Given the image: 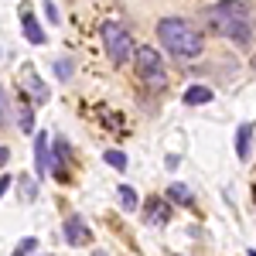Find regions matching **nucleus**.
<instances>
[{
    "label": "nucleus",
    "instance_id": "nucleus-1",
    "mask_svg": "<svg viewBox=\"0 0 256 256\" xmlns=\"http://www.w3.org/2000/svg\"><path fill=\"white\" fill-rule=\"evenodd\" d=\"M205 18L212 20L236 48H250V44H253V18H250V7H246L242 0L212 4V7L205 10Z\"/></svg>",
    "mask_w": 256,
    "mask_h": 256
},
{
    "label": "nucleus",
    "instance_id": "nucleus-2",
    "mask_svg": "<svg viewBox=\"0 0 256 256\" xmlns=\"http://www.w3.org/2000/svg\"><path fill=\"white\" fill-rule=\"evenodd\" d=\"M158 38L174 58H198L202 55V44H205L202 34L192 28V20H184V18L158 20Z\"/></svg>",
    "mask_w": 256,
    "mask_h": 256
},
{
    "label": "nucleus",
    "instance_id": "nucleus-3",
    "mask_svg": "<svg viewBox=\"0 0 256 256\" xmlns=\"http://www.w3.org/2000/svg\"><path fill=\"white\" fill-rule=\"evenodd\" d=\"M134 62H137V76L150 89H164L168 86V72H164V58H160L158 48H147V44H140L137 52H134Z\"/></svg>",
    "mask_w": 256,
    "mask_h": 256
},
{
    "label": "nucleus",
    "instance_id": "nucleus-4",
    "mask_svg": "<svg viewBox=\"0 0 256 256\" xmlns=\"http://www.w3.org/2000/svg\"><path fill=\"white\" fill-rule=\"evenodd\" d=\"M99 34H102L106 55L113 58V65H123V62L137 52V48H134V41H130V34H126V28H123V24H116V20H106V24L99 28Z\"/></svg>",
    "mask_w": 256,
    "mask_h": 256
},
{
    "label": "nucleus",
    "instance_id": "nucleus-5",
    "mask_svg": "<svg viewBox=\"0 0 256 256\" xmlns=\"http://www.w3.org/2000/svg\"><path fill=\"white\" fill-rule=\"evenodd\" d=\"M62 236H65L68 246H82V242H89L92 232H89V226H86V218H82V216H68V218H65V232H62Z\"/></svg>",
    "mask_w": 256,
    "mask_h": 256
},
{
    "label": "nucleus",
    "instance_id": "nucleus-6",
    "mask_svg": "<svg viewBox=\"0 0 256 256\" xmlns=\"http://www.w3.org/2000/svg\"><path fill=\"white\" fill-rule=\"evenodd\" d=\"M20 82H24V89H28V96L34 99V102H48V86L38 79V72L28 65V68H20Z\"/></svg>",
    "mask_w": 256,
    "mask_h": 256
},
{
    "label": "nucleus",
    "instance_id": "nucleus-7",
    "mask_svg": "<svg viewBox=\"0 0 256 256\" xmlns=\"http://www.w3.org/2000/svg\"><path fill=\"white\" fill-rule=\"evenodd\" d=\"M168 218H171V208H168L164 198H150L144 205V222L147 226H168Z\"/></svg>",
    "mask_w": 256,
    "mask_h": 256
},
{
    "label": "nucleus",
    "instance_id": "nucleus-8",
    "mask_svg": "<svg viewBox=\"0 0 256 256\" xmlns=\"http://www.w3.org/2000/svg\"><path fill=\"white\" fill-rule=\"evenodd\" d=\"M250 144H253V120L236 130V158L239 160H250Z\"/></svg>",
    "mask_w": 256,
    "mask_h": 256
},
{
    "label": "nucleus",
    "instance_id": "nucleus-9",
    "mask_svg": "<svg viewBox=\"0 0 256 256\" xmlns=\"http://www.w3.org/2000/svg\"><path fill=\"white\" fill-rule=\"evenodd\" d=\"M34 171H38V178H44V171H48V134L34 137Z\"/></svg>",
    "mask_w": 256,
    "mask_h": 256
},
{
    "label": "nucleus",
    "instance_id": "nucleus-10",
    "mask_svg": "<svg viewBox=\"0 0 256 256\" xmlns=\"http://www.w3.org/2000/svg\"><path fill=\"white\" fill-rule=\"evenodd\" d=\"M20 20H24V38L31 41V44H44V31H41L38 28V20H34V14H31V10H24V14H20Z\"/></svg>",
    "mask_w": 256,
    "mask_h": 256
},
{
    "label": "nucleus",
    "instance_id": "nucleus-11",
    "mask_svg": "<svg viewBox=\"0 0 256 256\" xmlns=\"http://www.w3.org/2000/svg\"><path fill=\"white\" fill-rule=\"evenodd\" d=\"M65 158H68V147H65L62 137H55V147H52V171H55V178H65Z\"/></svg>",
    "mask_w": 256,
    "mask_h": 256
},
{
    "label": "nucleus",
    "instance_id": "nucleus-12",
    "mask_svg": "<svg viewBox=\"0 0 256 256\" xmlns=\"http://www.w3.org/2000/svg\"><path fill=\"white\" fill-rule=\"evenodd\" d=\"M168 202H178V205H195V192H192L188 184L174 181V184H168Z\"/></svg>",
    "mask_w": 256,
    "mask_h": 256
},
{
    "label": "nucleus",
    "instance_id": "nucleus-13",
    "mask_svg": "<svg viewBox=\"0 0 256 256\" xmlns=\"http://www.w3.org/2000/svg\"><path fill=\"white\" fill-rule=\"evenodd\" d=\"M212 89L208 86H188V92H184V102L188 106H205V102H212Z\"/></svg>",
    "mask_w": 256,
    "mask_h": 256
},
{
    "label": "nucleus",
    "instance_id": "nucleus-14",
    "mask_svg": "<svg viewBox=\"0 0 256 256\" xmlns=\"http://www.w3.org/2000/svg\"><path fill=\"white\" fill-rule=\"evenodd\" d=\"M116 198H120V205H123V208H126V212H134V208H137V192H134V188H130V184H120V192H116Z\"/></svg>",
    "mask_w": 256,
    "mask_h": 256
},
{
    "label": "nucleus",
    "instance_id": "nucleus-15",
    "mask_svg": "<svg viewBox=\"0 0 256 256\" xmlns=\"http://www.w3.org/2000/svg\"><path fill=\"white\" fill-rule=\"evenodd\" d=\"M34 250H38V239H34V236H24L18 246H14V256H31Z\"/></svg>",
    "mask_w": 256,
    "mask_h": 256
},
{
    "label": "nucleus",
    "instance_id": "nucleus-16",
    "mask_svg": "<svg viewBox=\"0 0 256 256\" xmlns=\"http://www.w3.org/2000/svg\"><path fill=\"white\" fill-rule=\"evenodd\" d=\"M20 130H24V134H31V130H34V113H31V106H20Z\"/></svg>",
    "mask_w": 256,
    "mask_h": 256
},
{
    "label": "nucleus",
    "instance_id": "nucleus-17",
    "mask_svg": "<svg viewBox=\"0 0 256 256\" xmlns=\"http://www.w3.org/2000/svg\"><path fill=\"white\" fill-rule=\"evenodd\" d=\"M10 120H14V113H10V99H7L4 86H0V123H10Z\"/></svg>",
    "mask_w": 256,
    "mask_h": 256
},
{
    "label": "nucleus",
    "instance_id": "nucleus-18",
    "mask_svg": "<svg viewBox=\"0 0 256 256\" xmlns=\"http://www.w3.org/2000/svg\"><path fill=\"white\" fill-rule=\"evenodd\" d=\"M55 76H58V79H68V76H72V62L68 58H55Z\"/></svg>",
    "mask_w": 256,
    "mask_h": 256
},
{
    "label": "nucleus",
    "instance_id": "nucleus-19",
    "mask_svg": "<svg viewBox=\"0 0 256 256\" xmlns=\"http://www.w3.org/2000/svg\"><path fill=\"white\" fill-rule=\"evenodd\" d=\"M102 158H106V164H113V168H120V171H123V168H126V158H123V154H120V150H106V154H102Z\"/></svg>",
    "mask_w": 256,
    "mask_h": 256
},
{
    "label": "nucleus",
    "instance_id": "nucleus-20",
    "mask_svg": "<svg viewBox=\"0 0 256 256\" xmlns=\"http://www.w3.org/2000/svg\"><path fill=\"white\" fill-rule=\"evenodd\" d=\"M20 195L28 198V202H31V198L38 195V184H34V181H28V178H24V181H20Z\"/></svg>",
    "mask_w": 256,
    "mask_h": 256
},
{
    "label": "nucleus",
    "instance_id": "nucleus-21",
    "mask_svg": "<svg viewBox=\"0 0 256 256\" xmlns=\"http://www.w3.org/2000/svg\"><path fill=\"white\" fill-rule=\"evenodd\" d=\"M44 10H48V20H55V24H58V7H55L52 0H44Z\"/></svg>",
    "mask_w": 256,
    "mask_h": 256
},
{
    "label": "nucleus",
    "instance_id": "nucleus-22",
    "mask_svg": "<svg viewBox=\"0 0 256 256\" xmlns=\"http://www.w3.org/2000/svg\"><path fill=\"white\" fill-rule=\"evenodd\" d=\"M7 188H10V178L4 174V178H0V198H4V192H7Z\"/></svg>",
    "mask_w": 256,
    "mask_h": 256
},
{
    "label": "nucleus",
    "instance_id": "nucleus-23",
    "mask_svg": "<svg viewBox=\"0 0 256 256\" xmlns=\"http://www.w3.org/2000/svg\"><path fill=\"white\" fill-rule=\"evenodd\" d=\"M7 160H10V150H7V147H0V168H4Z\"/></svg>",
    "mask_w": 256,
    "mask_h": 256
},
{
    "label": "nucleus",
    "instance_id": "nucleus-24",
    "mask_svg": "<svg viewBox=\"0 0 256 256\" xmlns=\"http://www.w3.org/2000/svg\"><path fill=\"white\" fill-rule=\"evenodd\" d=\"M250 256H256V250H250Z\"/></svg>",
    "mask_w": 256,
    "mask_h": 256
},
{
    "label": "nucleus",
    "instance_id": "nucleus-25",
    "mask_svg": "<svg viewBox=\"0 0 256 256\" xmlns=\"http://www.w3.org/2000/svg\"><path fill=\"white\" fill-rule=\"evenodd\" d=\"M253 65H256V62H253Z\"/></svg>",
    "mask_w": 256,
    "mask_h": 256
}]
</instances>
